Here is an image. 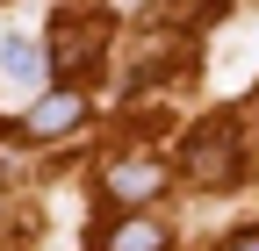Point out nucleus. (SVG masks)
Listing matches in <instances>:
<instances>
[{"mask_svg": "<svg viewBox=\"0 0 259 251\" xmlns=\"http://www.w3.org/2000/svg\"><path fill=\"white\" fill-rule=\"evenodd\" d=\"M101 50H108V15H58V22H51V65L79 72V65H94Z\"/></svg>", "mask_w": 259, "mask_h": 251, "instance_id": "nucleus-2", "label": "nucleus"}, {"mask_svg": "<svg viewBox=\"0 0 259 251\" xmlns=\"http://www.w3.org/2000/svg\"><path fill=\"white\" fill-rule=\"evenodd\" d=\"M79 115H87V93L58 86V93H44V101L22 115V130H29V137H65V130H79Z\"/></svg>", "mask_w": 259, "mask_h": 251, "instance_id": "nucleus-3", "label": "nucleus"}, {"mask_svg": "<svg viewBox=\"0 0 259 251\" xmlns=\"http://www.w3.org/2000/svg\"><path fill=\"white\" fill-rule=\"evenodd\" d=\"M158 186H166V165H158V158H122L108 172V201H130V208H137V201L158 194Z\"/></svg>", "mask_w": 259, "mask_h": 251, "instance_id": "nucleus-4", "label": "nucleus"}, {"mask_svg": "<svg viewBox=\"0 0 259 251\" xmlns=\"http://www.w3.org/2000/svg\"><path fill=\"white\" fill-rule=\"evenodd\" d=\"M0 72H8L15 86H36L44 79V50L29 43V36H8V43H0Z\"/></svg>", "mask_w": 259, "mask_h": 251, "instance_id": "nucleus-5", "label": "nucleus"}, {"mask_svg": "<svg viewBox=\"0 0 259 251\" xmlns=\"http://www.w3.org/2000/svg\"><path fill=\"white\" fill-rule=\"evenodd\" d=\"M180 172L187 179H231L238 172V130H231V122H202V130H194L187 137V151H180Z\"/></svg>", "mask_w": 259, "mask_h": 251, "instance_id": "nucleus-1", "label": "nucleus"}, {"mask_svg": "<svg viewBox=\"0 0 259 251\" xmlns=\"http://www.w3.org/2000/svg\"><path fill=\"white\" fill-rule=\"evenodd\" d=\"M108 251H166V230L151 215H130L122 230H108Z\"/></svg>", "mask_w": 259, "mask_h": 251, "instance_id": "nucleus-6", "label": "nucleus"}, {"mask_svg": "<svg viewBox=\"0 0 259 251\" xmlns=\"http://www.w3.org/2000/svg\"><path fill=\"white\" fill-rule=\"evenodd\" d=\"M223 251H259V230H245V237H231Z\"/></svg>", "mask_w": 259, "mask_h": 251, "instance_id": "nucleus-7", "label": "nucleus"}]
</instances>
